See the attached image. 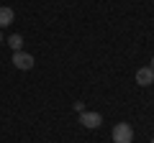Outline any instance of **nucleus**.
I'll use <instances>...</instances> for the list:
<instances>
[{"label": "nucleus", "mask_w": 154, "mask_h": 143, "mask_svg": "<svg viewBox=\"0 0 154 143\" xmlns=\"http://www.w3.org/2000/svg\"><path fill=\"white\" fill-rule=\"evenodd\" d=\"M113 143H134V128L128 123H118L113 128Z\"/></svg>", "instance_id": "obj_1"}, {"label": "nucleus", "mask_w": 154, "mask_h": 143, "mask_svg": "<svg viewBox=\"0 0 154 143\" xmlns=\"http://www.w3.org/2000/svg\"><path fill=\"white\" fill-rule=\"evenodd\" d=\"M80 123H82L85 128H98L100 123H103V115H100V112H88V110H82V112H80Z\"/></svg>", "instance_id": "obj_2"}, {"label": "nucleus", "mask_w": 154, "mask_h": 143, "mask_svg": "<svg viewBox=\"0 0 154 143\" xmlns=\"http://www.w3.org/2000/svg\"><path fill=\"white\" fill-rule=\"evenodd\" d=\"M13 64H16L18 69H31L33 66V56L26 54V51H16V54H13Z\"/></svg>", "instance_id": "obj_3"}, {"label": "nucleus", "mask_w": 154, "mask_h": 143, "mask_svg": "<svg viewBox=\"0 0 154 143\" xmlns=\"http://www.w3.org/2000/svg\"><path fill=\"white\" fill-rule=\"evenodd\" d=\"M152 82H154V69H152V66H141V69L136 72V84L149 87Z\"/></svg>", "instance_id": "obj_4"}, {"label": "nucleus", "mask_w": 154, "mask_h": 143, "mask_svg": "<svg viewBox=\"0 0 154 143\" xmlns=\"http://www.w3.org/2000/svg\"><path fill=\"white\" fill-rule=\"evenodd\" d=\"M13 18H16V13H13V8H0V28H5V26H11L13 23Z\"/></svg>", "instance_id": "obj_5"}, {"label": "nucleus", "mask_w": 154, "mask_h": 143, "mask_svg": "<svg viewBox=\"0 0 154 143\" xmlns=\"http://www.w3.org/2000/svg\"><path fill=\"white\" fill-rule=\"evenodd\" d=\"M8 44H11V49L21 51V46H23V39H21V36H18V33H13L11 39H8Z\"/></svg>", "instance_id": "obj_6"}, {"label": "nucleus", "mask_w": 154, "mask_h": 143, "mask_svg": "<svg viewBox=\"0 0 154 143\" xmlns=\"http://www.w3.org/2000/svg\"><path fill=\"white\" fill-rule=\"evenodd\" d=\"M152 69H154V59H152Z\"/></svg>", "instance_id": "obj_7"}, {"label": "nucleus", "mask_w": 154, "mask_h": 143, "mask_svg": "<svg viewBox=\"0 0 154 143\" xmlns=\"http://www.w3.org/2000/svg\"><path fill=\"white\" fill-rule=\"evenodd\" d=\"M0 41H3V33H0Z\"/></svg>", "instance_id": "obj_8"}, {"label": "nucleus", "mask_w": 154, "mask_h": 143, "mask_svg": "<svg viewBox=\"0 0 154 143\" xmlns=\"http://www.w3.org/2000/svg\"><path fill=\"white\" fill-rule=\"evenodd\" d=\"M152 143H154V138H152Z\"/></svg>", "instance_id": "obj_9"}]
</instances>
